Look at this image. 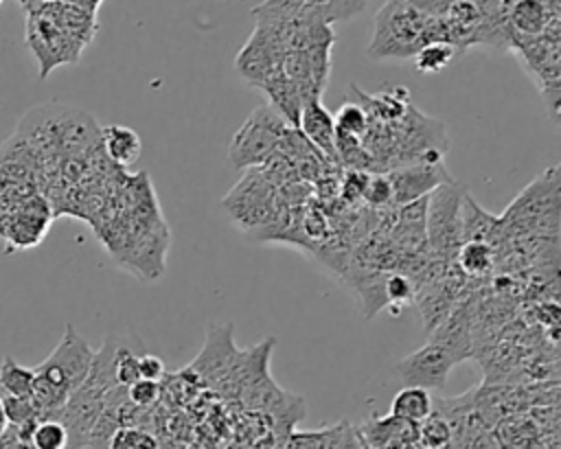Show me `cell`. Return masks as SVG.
<instances>
[{
    "instance_id": "cell-3",
    "label": "cell",
    "mask_w": 561,
    "mask_h": 449,
    "mask_svg": "<svg viewBox=\"0 0 561 449\" xmlns=\"http://www.w3.org/2000/svg\"><path fill=\"white\" fill-rule=\"evenodd\" d=\"M430 42H445L443 22L408 2L388 0L375 15L368 55L375 59H412Z\"/></svg>"
},
{
    "instance_id": "cell-14",
    "label": "cell",
    "mask_w": 561,
    "mask_h": 449,
    "mask_svg": "<svg viewBox=\"0 0 561 449\" xmlns=\"http://www.w3.org/2000/svg\"><path fill=\"white\" fill-rule=\"evenodd\" d=\"M298 131L333 164L337 166L335 156V123L333 114L322 105L320 99H309L300 107Z\"/></svg>"
},
{
    "instance_id": "cell-23",
    "label": "cell",
    "mask_w": 561,
    "mask_h": 449,
    "mask_svg": "<svg viewBox=\"0 0 561 449\" xmlns=\"http://www.w3.org/2000/svg\"><path fill=\"white\" fill-rule=\"evenodd\" d=\"M70 436L61 421L42 418L31 434V449H68Z\"/></svg>"
},
{
    "instance_id": "cell-34",
    "label": "cell",
    "mask_w": 561,
    "mask_h": 449,
    "mask_svg": "<svg viewBox=\"0 0 561 449\" xmlns=\"http://www.w3.org/2000/svg\"><path fill=\"white\" fill-rule=\"evenodd\" d=\"M9 423H7V416H4V407H2V399H0V436L7 431Z\"/></svg>"
},
{
    "instance_id": "cell-6",
    "label": "cell",
    "mask_w": 561,
    "mask_h": 449,
    "mask_svg": "<svg viewBox=\"0 0 561 449\" xmlns=\"http://www.w3.org/2000/svg\"><path fill=\"white\" fill-rule=\"evenodd\" d=\"M278 199L280 195L276 186L261 173V169H252L221 199V206L241 230L254 232L274 215Z\"/></svg>"
},
{
    "instance_id": "cell-26",
    "label": "cell",
    "mask_w": 561,
    "mask_h": 449,
    "mask_svg": "<svg viewBox=\"0 0 561 449\" xmlns=\"http://www.w3.org/2000/svg\"><path fill=\"white\" fill-rule=\"evenodd\" d=\"M362 199L370 206V208H388L392 206V188H390V180L386 173H370L364 195Z\"/></svg>"
},
{
    "instance_id": "cell-18",
    "label": "cell",
    "mask_w": 561,
    "mask_h": 449,
    "mask_svg": "<svg viewBox=\"0 0 561 449\" xmlns=\"http://www.w3.org/2000/svg\"><path fill=\"white\" fill-rule=\"evenodd\" d=\"M495 252L486 241H465L456 252V267L471 278H480L491 272Z\"/></svg>"
},
{
    "instance_id": "cell-2",
    "label": "cell",
    "mask_w": 561,
    "mask_h": 449,
    "mask_svg": "<svg viewBox=\"0 0 561 449\" xmlns=\"http://www.w3.org/2000/svg\"><path fill=\"white\" fill-rule=\"evenodd\" d=\"M92 357V346L75 331L72 324H68L53 353L33 368L31 403L39 421L57 416L68 396L88 377Z\"/></svg>"
},
{
    "instance_id": "cell-8",
    "label": "cell",
    "mask_w": 561,
    "mask_h": 449,
    "mask_svg": "<svg viewBox=\"0 0 561 449\" xmlns=\"http://www.w3.org/2000/svg\"><path fill=\"white\" fill-rule=\"evenodd\" d=\"M557 166L539 175L528 188H524L517 199L506 208L502 223L508 228H535L546 226V219L557 223L559 215V177Z\"/></svg>"
},
{
    "instance_id": "cell-25",
    "label": "cell",
    "mask_w": 561,
    "mask_h": 449,
    "mask_svg": "<svg viewBox=\"0 0 561 449\" xmlns=\"http://www.w3.org/2000/svg\"><path fill=\"white\" fill-rule=\"evenodd\" d=\"M414 293H416V285L408 274L394 272L386 276V283H383L386 304H399V307L410 304L414 300Z\"/></svg>"
},
{
    "instance_id": "cell-17",
    "label": "cell",
    "mask_w": 561,
    "mask_h": 449,
    "mask_svg": "<svg viewBox=\"0 0 561 449\" xmlns=\"http://www.w3.org/2000/svg\"><path fill=\"white\" fill-rule=\"evenodd\" d=\"M432 410H434V399H432L430 390L403 385L392 399L390 416H397L405 423L419 425L421 421H425L432 414Z\"/></svg>"
},
{
    "instance_id": "cell-15",
    "label": "cell",
    "mask_w": 561,
    "mask_h": 449,
    "mask_svg": "<svg viewBox=\"0 0 561 449\" xmlns=\"http://www.w3.org/2000/svg\"><path fill=\"white\" fill-rule=\"evenodd\" d=\"M261 90L270 99V107L294 129H298V118H300V107H302V96L298 88L283 74V68L272 74Z\"/></svg>"
},
{
    "instance_id": "cell-21",
    "label": "cell",
    "mask_w": 561,
    "mask_h": 449,
    "mask_svg": "<svg viewBox=\"0 0 561 449\" xmlns=\"http://www.w3.org/2000/svg\"><path fill=\"white\" fill-rule=\"evenodd\" d=\"M416 438L425 449H447L451 445V425L440 412L432 410V414L416 425Z\"/></svg>"
},
{
    "instance_id": "cell-5",
    "label": "cell",
    "mask_w": 561,
    "mask_h": 449,
    "mask_svg": "<svg viewBox=\"0 0 561 449\" xmlns=\"http://www.w3.org/2000/svg\"><path fill=\"white\" fill-rule=\"evenodd\" d=\"M287 129L289 125L270 105L256 107L228 147L230 164L234 169L263 166L276 153L278 140Z\"/></svg>"
},
{
    "instance_id": "cell-30",
    "label": "cell",
    "mask_w": 561,
    "mask_h": 449,
    "mask_svg": "<svg viewBox=\"0 0 561 449\" xmlns=\"http://www.w3.org/2000/svg\"><path fill=\"white\" fill-rule=\"evenodd\" d=\"M368 175L370 173H366V171H346L342 182H340V197L346 204H355L357 199H362L366 182H368Z\"/></svg>"
},
{
    "instance_id": "cell-20",
    "label": "cell",
    "mask_w": 561,
    "mask_h": 449,
    "mask_svg": "<svg viewBox=\"0 0 561 449\" xmlns=\"http://www.w3.org/2000/svg\"><path fill=\"white\" fill-rule=\"evenodd\" d=\"M103 449H162L153 431L140 425H121L116 427Z\"/></svg>"
},
{
    "instance_id": "cell-33",
    "label": "cell",
    "mask_w": 561,
    "mask_h": 449,
    "mask_svg": "<svg viewBox=\"0 0 561 449\" xmlns=\"http://www.w3.org/2000/svg\"><path fill=\"white\" fill-rule=\"evenodd\" d=\"M386 449H425V447L419 442V438H405V440L392 442V445L386 447Z\"/></svg>"
},
{
    "instance_id": "cell-1",
    "label": "cell",
    "mask_w": 561,
    "mask_h": 449,
    "mask_svg": "<svg viewBox=\"0 0 561 449\" xmlns=\"http://www.w3.org/2000/svg\"><path fill=\"white\" fill-rule=\"evenodd\" d=\"M94 15L72 2H44L28 11L26 44L39 61V77L61 64L77 61L94 35Z\"/></svg>"
},
{
    "instance_id": "cell-7",
    "label": "cell",
    "mask_w": 561,
    "mask_h": 449,
    "mask_svg": "<svg viewBox=\"0 0 561 449\" xmlns=\"http://www.w3.org/2000/svg\"><path fill=\"white\" fill-rule=\"evenodd\" d=\"M502 20L513 44L550 35L561 37V0H502Z\"/></svg>"
},
{
    "instance_id": "cell-11",
    "label": "cell",
    "mask_w": 561,
    "mask_h": 449,
    "mask_svg": "<svg viewBox=\"0 0 561 449\" xmlns=\"http://www.w3.org/2000/svg\"><path fill=\"white\" fill-rule=\"evenodd\" d=\"M331 48L333 46H316L285 53L280 64L283 74L298 88L302 103L322 96L331 72Z\"/></svg>"
},
{
    "instance_id": "cell-24",
    "label": "cell",
    "mask_w": 561,
    "mask_h": 449,
    "mask_svg": "<svg viewBox=\"0 0 561 449\" xmlns=\"http://www.w3.org/2000/svg\"><path fill=\"white\" fill-rule=\"evenodd\" d=\"M333 123H335L337 134H346V136H353L359 140L364 138V134L368 131V125H370L368 114L355 101H346L333 116Z\"/></svg>"
},
{
    "instance_id": "cell-29",
    "label": "cell",
    "mask_w": 561,
    "mask_h": 449,
    "mask_svg": "<svg viewBox=\"0 0 561 449\" xmlns=\"http://www.w3.org/2000/svg\"><path fill=\"white\" fill-rule=\"evenodd\" d=\"M160 394H162L160 381L138 379V381H134L131 385H127V399H129V403L136 405V407H142V410L156 405L158 399H160Z\"/></svg>"
},
{
    "instance_id": "cell-12",
    "label": "cell",
    "mask_w": 561,
    "mask_h": 449,
    "mask_svg": "<svg viewBox=\"0 0 561 449\" xmlns=\"http://www.w3.org/2000/svg\"><path fill=\"white\" fill-rule=\"evenodd\" d=\"M392 188V206H405L427 197L445 182L454 180L443 162H414L386 173Z\"/></svg>"
},
{
    "instance_id": "cell-22",
    "label": "cell",
    "mask_w": 561,
    "mask_h": 449,
    "mask_svg": "<svg viewBox=\"0 0 561 449\" xmlns=\"http://www.w3.org/2000/svg\"><path fill=\"white\" fill-rule=\"evenodd\" d=\"M454 57H458V53L449 42H430L412 59L419 72L436 74L443 68H447Z\"/></svg>"
},
{
    "instance_id": "cell-32",
    "label": "cell",
    "mask_w": 561,
    "mask_h": 449,
    "mask_svg": "<svg viewBox=\"0 0 561 449\" xmlns=\"http://www.w3.org/2000/svg\"><path fill=\"white\" fill-rule=\"evenodd\" d=\"M401 2H408L412 4L414 9L432 15V18H443L447 13V9L456 2V0H401Z\"/></svg>"
},
{
    "instance_id": "cell-4",
    "label": "cell",
    "mask_w": 561,
    "mask_h": 449,
    "mask_svg": "<svg viewBox=\"0 0 561 449\" xmlns=\"http://www.w3.org/2000/svg\"><path fill=\"white\" fill-rule=\"evenodd\" d=\"M467 186L449 180L427 195L425 206V239L432 258L449 263L456 258L458 247L462 245L460 234V206L467 195Z\"/></svg>"
},
{
    "instance_id": "cell-28",
    "label": "cell",
    "mask_w": 561,
    "mask_h": 449,
    "mask_svg": "<svg viewBox=\"0 0 561 449\" xmlns=\"http://www.w3.org/2000/svg\"><path fill=\"white\" fill-rule=\"evenodd\" d=\"M368 0H324L322 4V20L327 24L344 22L359 15L366 9Z\"/></svg>"
},
{
    "instance_id": "cell-27",
    "label": "cell",
    "mask_w": 561,
    "mask_h": 449,
    "mask_svg": "<svg viewBox=\"0 0 561 449\" xmlns=\"http://www.w3.org/2000/svg\"><path fill=\"white\" fill-rule=\"evenodd\" d=\"M2 407H4V416L9 425H24L28 421H39L33 403L28 396H7L2 394Z\"/></svg>"
},
{
    "instance_id": "cell-10",
    "label": "cell",
    "mask_w": 561,
    "mask_h": 449,
    "mask_svg": "<svg viewBox=\"0 0 561 449\" xmlns=\"http://www.w3.org/2000/svg\"><path fill=\"white\" fill-rule=\"evenodd\" d=\"M283 57L285 48L278 44V39L256 24L250 39L237 53L234 68L250 85L261 88L272 74L280 70Z\"/></svg>"
},
{
    "instance_id": "cell-19",
    "label": "cell",
    "mask_w": 561,
    "mask_h": 449,
    "mask_svg": "<svg viewBox=\"0 0 561 449\" xmlns=\"http://www.w3.org/2000/svg\"><path fill=\"white\" fill-rule=\"evenodd\" d=\"M33 368L18 364L11 355L0 361V392L7 396H28L33 388Z\"/></svg>"
},
{
    "instance_id": "cell-31",
    "label": "cell",
    "mask_w": 561,
    "mask_h": 449,
    "mask_svg": "<svg viewBox=\"0 0 561 449\" xmlns=\"http://www.w3.org/2000/svg\"><path fill=\"white\" fill-rule=\"evenodd\" d=\"M138 368H140V379H149V381H162L164 379V364L156 355L142 353L140 361H138Z\"/></svg>"
},
{
    "instance_id": "cell-16",
    "label": "cell",
    "mask_w": 561,
    "mask_h": 449,
    "mask_svg": "<svg viewBox=\"0 0 561 449\" xmlns=\"http://www.w3.org/2000/svg\"><path fill=\"white\" fill-rule=\"evenodd\" d=\"M101 149L105 158L116 166H129L138 160L142 151L140 136L123 125H107L101 129Z\"/></svg>"
},
{
    "instance_id": "cell-9",
    "label": "cell",
    "mask_w": 561,
    "mask_h": 449,
    "mask_svg": "<svg viewBox=\"0 0 561 449\" xmlns=\"http://www.w3.org/2000/svg\"><path fill=\"white\" fill-rule=\"evenodd\" d=\"M458 364V359L436 339H427L421 348L405 355L392 368L394 377L408 388H423V390H440L447 383L449 370Z\"/></svg>"
},
{
    "instance_id": "cell-13",
    "label": "cell",
    "mask_w": 561,
    "mask_h": 449,
    "mask_svg": "<svg viewBox=\"0 0 561 449\" xmlns=\"http://www.w3.org/2000/svg\"><path fill=\"white\" fill-rule=\"evenodd\" d=\"M50 217H53V210L42 195L33 193L26 199H22L4 228L9 245L11 247L37 245L48 230Z\"/></svg>"
}]
</instances>
